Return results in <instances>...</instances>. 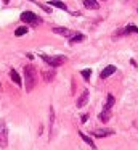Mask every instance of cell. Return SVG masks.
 <instances>
[{
	"mask_svg": "<svg viewBox=\"0 0 138 150\" xmlns=\"http://www.w3.org/2000/svg\"><path fill=\"white\" fill-rule=\"evenodd\" d=\"M24 82H26V91L31 92L35 87L37 82V74H35V68L32 65H26L24 66Z\"/></svg>",
	"mask_w": 138,
	"mask_h": 150,
	"instance_id": "6da1fadb",
	"label": "cell"
},
{
	"mask_svg": "<svg viewBox=\"0 0 138 150\" xmlns=\"http://www.w3.org/2000/svg\"><path fill=\"white\" fill-rule=\"evenodd\" d=\"M40 58L43 60L45 63H48L50 66L56 68V66H61L64 62H66V57L63 55H56V57H48V55H40Z\"/></svg>",
	"mask_w": 138,
	"mask_h": 150,
	"instance_id": "7a4b0ae2",
	"label": "cell"
},
{
	"mask_svg": "<svg viewBox=\"0 0 138 150\" xmlns=\"http://www.w3.org/2000/svg\"><path fill=\"white\" fill-rule=\"evenodd\" d=\"M21 21H24V23H29L32 24V26H37V24L42 23V20L37 16V15H34L32 11H24V13L21 15Z\"/></svg>",
	"mask_w": 138,
	"mask_h": 150,
	"instance_id": "3957f363",
	"label": "cell"
},
{
	"mask_svg": "<svg viewBox=\"0 0 138 150\" xmlns=\"http://www.w3.org/2000/svg\"><path fill=\"white\" fill-rule=\"evenodd\" d=\"M6 145H8V129H6V124L0 121V147L5 149Z\"/></svg>",
	"mask_w": 138,
	"mask_h": 150,
	"instance_id": "277c9868",
	"label": "cell"
},
{
	"mask_svg": "<svg viewBox=\"0 0 138 150\" xmlns=\"http://www.w3.org/2000/svg\"><path fill=\"white\" fill-rule=\"evenodd\" d=\"M53 33L55 34H60V36H64V37H72L74 33L71 29H67V28H53Z\"/></svg>",
	"mask_w": 138,
	"mask_h": 150,
	"instance_id": "5b68a950",
	"label": "cell"
},
{
	"mask_svg": "<svg viewBox=\"0 0 138 150\" xmlns=\"http://www.w3.org/2000/svg\"><path fill=\"white\" fill-rule=\"evenodd\" d=\"M114 73H116V66H114V65H109V66H106V68L101 71L99 78H101V79H108L109 76H111V74H114Z\"/></svg>",
	"mask_w": 138,
	"mask_h": 150,
	"instance_id": "8992f818",
	"label": "cell"
},
{
	"mask_svg": "<svg viewBox=\"0 0 138 150\" xmlns=\"http://www.w3.org/2000/svg\"><path fill=\"white\" fill-rule=\"evenodd\" d=\"M112 134H114L112 129H98V131H93L92 136H95V137H108V136H112Z\"/></svg>",
	"mask_w": 138,
	"mask_h": 150,
	"instance_id": "52a82bcc",
	"label": "cell"
},
{
	"mask_svg": "<svg viewBox=\"0 0 138 150\" xmlns=\"http://www.w3.org/2000/svg\"><path fill=\"white\" fill-rule=\"evenodd\" d=\"M87 102H88V91H83L82 94H80L79 100H77V107H79V108L85 107V105H87Z\"/></svg>",
	"mask_w": 138,
	"mask_h": 150,
	"instance_id": "ba28073f",
	"label": "cell"
},
{
	"mask_svg": "<svg viewBox=\"0 0 138 150\" xmlns=\"http://www.w3.org/2000/svg\"><path fill=\"white\" fill-rule=\"evenodd\" d=\"M42 78H43V81H47V82L53 81L55 71H53V69H43V71H42Z\"/></svg>",
	"mask_w": 138,
	"mask_h": 150,
	"instance_id": "9c48e42d",
	"label": "cell"
},
{
	"mask_svg": "<svg viewBox=\"0 0 138 150\" xmlns=\"http://www.w3.org/2000/svg\"><path fill=\"white\" fill-rule=\"evenodd\" d=\"M83 5H85L88 10H98L99 8V4L96 0H83Z\"/></svg>",
	"mask_w": 138,
	"mask_h": 150,
	"instance_id": "30bf717a",
	"label": "cell"
},
{
	"mask_svg": "<svg viewBox=\"0 0 138 150\" xmlns=\"http://www.w3.org/2000/svg\"><path fill=\"white\" fill-rule=\"evenodd\" d=\"M10 78L13 79V82H15L16 86H21V78H19V74L16 73V69H10Z\"/></svg>",
	"mask_w": 138,
	"mask_h": 150,
	"instance_id": "8fae6325",
	"label": "cell"
},
{
	"mask_svg": "<svg viewBox=\"0 0 138 150\" xmlns=\"http://www.w3.org/2000/svg\"><path fill=\"white\" fill-rule=\"evenodd\" d=\"M83 39H85V36H83V34H80V33H76V34H74V36H72V37H71V39H69V44L82 42Z\"/></svg>",
	"mask_w": 138,
	"mask_h": 150,
	"instance_id": "7c38bea8",
	"label": "cell"
},
{
	"mask_svg": "<svg viewBox=\"0 0 138 150\" xmlns=\"http://www.w3.org/2000/svg\"><path fill=\"white\" fill-rule=\"evenodd\" d=\"M79 136H80V137H82V139H83V140H85V142H87V144H88V145H90V147H92V149H96V145H95V142H93V140H92V139H90V137H88V136H87V134H85V132H82V131H80V132H79Z\"/></svg>",
	"mask_w": 138,
	"mask_h": 150,
	"instance_id": "4fadbf2b",
	"label": "cell"
},
{
	"mask_svg": "<svg viewBox=\"0 0 138 150\" xmlns=\"http://www.w3.org/2000/svg\"><path fill=\"white\" fill-rule=\"evenodd\" d=\"M99 120H101L103 123L109 121V120H111V111H109V110H103L101 113H99Z\"/></svg>",
	"mask_w": 138,
	"mask_h": 150,
	"instance_id": "5bb4252c",
	"label": "cell"
},
{
	"mask_svg": "<svg viewBox=\"0 0 138 150\" xmlns=\"http://www.w3.org/2000/svg\"><path fill=\"white\" fill-rule=\"evenodd\" d=\"M112 105H114V97H112V94H109V95H108V100H106V103H104V110H109V111H111Z\"/></svg>",
	"mask_w": 138,
	"mask_h": 150,
	"instance_id": "9a60e30c",
	"label": "cell"
},
{
	"mask_svg": "<svg viewBox=\"0 0 138 150\" xmlns=\"http://www.w3.org/2000/svg\"><path fill=\"white\" fill-rule=\"evenodd\" d=\"M50 5H53V7H56V8H61V10H67L66 4H63V2H60V0H51Z\"/></svg>",
	"mask_w": 138,
	"mask_h": 150,
	"instance_id": "2e32d148",
	"label": "cell"
},
{
	"mask_svg": "<svg viewBox=\"0 0 138 150\" xmlns=\"http://www.w3.org/2000/svg\"><path fill=\"white\" fill-rule=\"evenodd\" d=\"M26 33H27V28H26V26H21V28H18V29L15 31V36H16V37H21V36H24Z\"/></svg>",
	"mask_w": 138,
	"mask_h": 150,
	"instance_id": "e0dca14e",
	"label": "cell"
},
{
	"mask_svg": "<svg viewBox=\"0 0 138 150\" xmlns=\"http://www.w3.org/2000/svg\"><path fill=\"white\" fill-rule=\"evenodd\" d=\"M124 33H125V34H128V33L138 34V28H137V26H133V24H130V26H127V28L124 29Z\"/></svg>",
	"mask_w": 138,
	"mask_h": 150,
	"instance_id": "ac0fdd59",
	"label": "cell"
},
{
	"mask_svg": "<svg viewBox=\"0 0 138 150\" xmlns=\"http://www.w3.org/2000/svg\"><path fill=\"white\" fill-rule=\"evenodd\" d=\"M80 74H82L83 78H85L87 81H88V79H90V76H92V69H83V71H80Z\"/></svg>",
	"mask_w": 138,
	"mask_h": 150,
	"instance_id": "d6986e66",
	"label": "cell"
},
{
	"mask_svg": "<svg viewBox=\"0 0 138 150\" xmlns=\"http://www.w3.org/2000/svg\"><path fill=\"white\" fill-rule=\"evenodd\" d=\"M87 120H88V115H83V116H82V123H85Z\"/></svg>",
	"mask_w": 138,
	"mask_h": 150,
	"instance_id": "ffe728a7",
	"label": "cell"
}]
</instances>
